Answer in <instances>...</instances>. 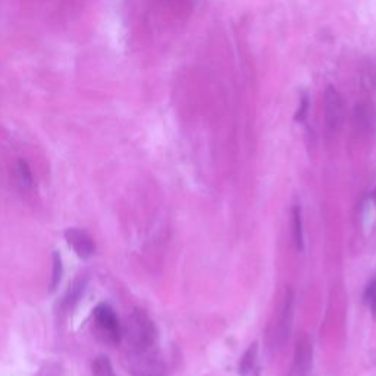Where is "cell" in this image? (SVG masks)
<instances>
[{"label": "cell", "mask_w": 376, "mask_h": 376, "mask_svg": "<svg viewBox=\"0 0 376 376\" xmlns=\"http://www.w3.org/2000/svg\"><path fill=\"white\" fill-rule=\"evenodd\" d=\"M122 338L127 342V353H146L159 349V331L143 309H134L122 326Z\"/></svg>", "instance_id": "obj_1"}, {"label": "cell", "mask_w": 376, "mask_h": 376, "mask_svg": "<svg viewBox=\"0 0 376 376\" xmlns=\"http://www.w3.org/2000/svg\"><path fill=\"white\" fill-rule=\"evenodd\" d=\"M131 376H166L168 366L159 349L146 353H127Z\"/></svg>", "instance_id": "obj_2"}, {"label": "cell", "mask_w": 376, "mask_h": 376, "mask_svg": "<svg viewBox=\"0 0 376 376\" xmlns=\"http://www.w3.org/2000/svg\"><path fill=\"white\" fill-rule=\"evenodd\" d=\"M94 325L99 337L109 344H119L122 340V325L115 310L106 304L100 303L94 309Z\"/></svg>", "instance_id": "obj_3"}, {"label": "cell", "mask_w": 376, "mask_h": 376, "mask_svg": "<svg viewBox=\"0 0 376 376\" xmlns=\"http://www.w3.org/2000/svg\"><path fill=\"white\" fill-rule=\"evenodd\" d=\"M323 114L328 133L331 135L337 134L344 122V99L335 87L329 86L325 90Z\"/></svg>", "instance_id": "obj_4"}, {"label": "cell", "mask_w": 376, "mask_h": 376, "mask_svg": "<svg viewBox=\"0 0 376 376\" xmlns=\"http://www.w3.org/2000/svg\"><path fill=\"white\" fill-rule=\"evenodd\" d=\"M294 310H295V294L291 288H287L284 299H282L278 322L275 326V344L278 347H284L291 335L293 322H294Z\"/></svg>", "instance_id": "obj_5"}, {"label": "cell", "mask_w": 376, "mask_h": 376, "mask_svg": "<svg viewBox=\"0 0 376 376\" xmlns=\"http://www.w3.org/2000/svg\"><path fill=\"white\" fill-rule=\"evenodd\" d=\"M313 357H315V350H313L311 340L307 335L300 337L294 347L290 376H311Z\"/></svg>", "instance_id": "obj_6"}, {"label": "cell", "mask_w": 376, "mask_h": 376, "mask_svg": "<svg viewBox=\"0 0 376 376\" xmlns=\"http://www.w3.org/2000/svg\"><path fill=\"white\" fill-rule=\"evenodd\" d=\"M353 127L363 137L372 138L376 134V111L366 102L357 103L353 109Z\"/></svg>", "instance_id": "obj_7"}, {"label": "cell", "mask_w": 376, "mask_h": 376, "mask_svg": "<svg viewBox=\"0 0 376 376\" xmlns=\"http://www.w3.org/2000/svg\"><path fill=\"white\" fill-rule=\"evenodd\" d=\"M65 240L68 246L72 247L75 255L83 260L90 259L94 252H96V243H94L91 235L84 229L68 228L65 231Z\"/></svg>", "instance_id": "obj_8"}, {"label": "cell", "mask_w": 376, "mask_h": 376, "mask_svg": "<svg viewBox=\"0 0 376 376\" xmlns=\"http://www.w3.org/2000/svg\"><path fill=\"white\" fill-rule=\"evenodd\" d=\"M262 373V363H260V349L259 342L253 341L239 363V376H260Z\"/></svg>", "instance_id": "obj_9"}, {"label": "cell", "mask_w": 376, "mask_h": 376, "mask_svg": "<svg viewBox=\"0 0 376 376\" xmlns=\"http://www.w3.org/2000/svg\"><path fill=\"white\" fill-rule=\"evenodd\" d=\"M291 225H293V240L297 252H304V222H303V209L299 200H294L291 206Z\"/></svg>", "instance_id": "obj_10"}, {"label": "cell", "mask_w": 376, "mask_h": 376, "mask_svg": "<svg viewBox=\"0 0 376 376\" xmlns=\"http://www.w3.org/2000/svg\"><path fill=\"white\" fill-rule=\"evenodd\" d=\"M86 288H87V278L84 276L76 278L67 290L64 300H62V307H64L65 310H72L83 299Z\"/></svg>", "instance_id": "obj_11"}, {"label": "cell", "mask_w": 376, "mask_h": 376, "mask_svg": "<svg viewBox=\"0 0 376 376\" xmlns=\"http://www.w3.org/2000/svg\"><path fill=\"white\" fill-rule=\"evenodd\" d=\"M17 177L22 190H29V188L34 185L33 172H31L28 163L24 159H20L17 163Z\"/></svg>", "instance_id": "obj_12"}, {"label": "cell", "mask_w": 376, "mask_h": 376, "mask_svg": "<svg viewBox=\"0 0 376 376\" xmlns=\"http://www.w3.org/2000/svg\"><path fill=\"white\" fill-rule=\"evenodd\" d=\"M93 376H116L115 369L106 356H99L93 362Z\"/></svg>", "instance_id": "obj_13"}, {"label": "cell", "mask_w": 376, "mask_h": 376, "mask_svg": "<svg viewBox=\"0 0 376 376\" xmlns=\"http://www.w3.org/2000/svg\"><path fill=\"white\" fill-rule=\"evenodd\" d=\"M363 300L370 311V315L373 318H376V272L373 274V276L368 282V286H366L365 293H363Z\"/></svg>", "instance_id": "obj_14"}, {"label": "cell", "mask_w": 376, "mask_h": 376, "mask_svg": "<svg viewBox=\"0 0 376 376\" xmlns=\"http://www.w3.org/2000/svg\"><path fill=\"white\" fill-rule=\"evenodd\" d=\"M62 275H64V263H62V257L58 252L53 253V260H52V279H51V293H55L56 288L59 287Z\"/></svg>", "instance_id": "obj_15"}, {"label": "cell", "mask_w": 376, "mask_h": 376, "mask_svg": "<svg viewBox=\"0 0 376 376\" xmlns=\"http://www.w3.org/2000/svg\"><path fill=\"white\" fill-rule=\"evenodd\" d=\"M309 106H310V102H309V98L304 96L300 100V105H299V109H297V112H295V122H304L306 118H307V112H309Z\"/></svg>", "instance_id": "obj_16"}, {"label": "cell", "mask_w": 376, "mask_h": 376, "mask_svg": "<svg viewBox=\"0 0 376 376\" xmlns=\"http://www.w3.org/2000/svg\"><path fill=\"white\" fill-rule=\"evenodd\" d=\"M372 199H373V203H375V208H376V187H375V190H373V194H372Z\"/></svg>", "instance_id": "obj_17"}, {"label": "cell", "mask_w": 376, "mask_h": 376, "mask_svg": "<svg viewBox=\"0 0 376 376\" xmlns=\"http://www.w3.org/2000/svg\"><path fill=\"white\" fill-rule=\"evenodd\" d=\"M372 84L376 87V75H372Z\"/></svg>", "instance_id": "obj_18"}]
</instances>
